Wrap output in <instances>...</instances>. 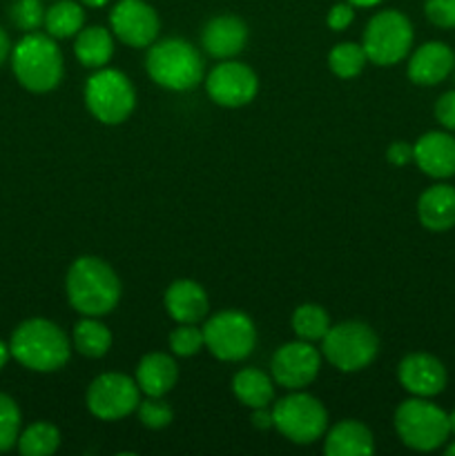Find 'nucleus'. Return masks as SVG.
<instances>
[{"instance_id": "f257e3e1", "label": "nucleus", "mask_w": 455, "mask_h": 456, "mask_svg": "<svg viewBox=\"0 0 455 456\" xmlns=\"http://www.w3.org/2000/svg\"><path fill=\"white\" fill-rule=\"evenodd\" d=\"M67 301L80 316H105L119 305L120 279L98 256H79L67 270Z\"/></svg>"}, {"instance_id": "f03ea898", "label": "nucleus", "mask_w": 455, "mask_h": 456, "mask_svg": "<svg viewBox=\"0 0 455 456\" xmlns=\"http://www.w3.org/2000/svg\"><path fill=\"white\" fill-rule=\"evenodd\" d=\"M12 69L18 83L31 94L54 92L65 76V58L56 38L29 31L12 47Z\"/></svg>"}, {"instance_id": "7ed1b4c3", "label": "nucleus", "mask_w": 455, "mask_h": 456, "mask_svg": "<svg viewBox=\"0 0 455 456\" xmlns=\"http://www.w3.org/2000/svg\"><path fill=\"white\" fill-rule=\"evenodd\" d=\"M9 350L22 368L49 374L65 368L71 356V343L54 321L27 319L13 330Z\"/></svg>"}, {"instance_id": "20e7f679", "label": "nucleus", "mask_w": 455, "mask_h": 456, "mask_svg": "<svg viewBox=\"0 0 455 456\" xmlns=\"http://www.w3.org/2000/svg\"><path fill=\"white\" fill-rule=\"evenodd\" d=\"M147 76L168 92H190L205 78L203 56L183 38L154 40L145 56Z\"/></svg>"}, {"instance_id": "39448f33", "label": "nucleus", "mask_w": 455, "mask_h": 456, "mask_svg": "<svg viewBox=\"0 0 455 456\" xmlns=\"http://www.w3.org/2000/svg\"><path fill=\"white\" fill-rule=\"evenodd\" d=\"M395 432L406 448L415 452H433L449 441V414L428 399L413 396L397 405Z\"/></svg>"}, {"instance_id": "423d86ee", "label": "nucleus", "mask_w": 455, "mask_h": 456, "mask_svg": "<svg viewBox=\"0 0 455 456\" xmlns=\"http://www.w3.org/2000/svg\"><path fill=\"white\" fill-rule=\"evenodd\" d=\"M379 354V337L368 323L361 321H343L330 325L321 338V356L339 372H361L368 368Z\"/></svg>"}, {"instance_id": "0eeeda50", "label": "nucleus", "mask_w": 455, "mask_h": 456, "mask_svg": "<svg viewBox=\"0 0 455 456\" xmlns=\"http://www.w3.org/2000/svg\"><path fill=\"white\" fill-rule=\"evenodd\" d=\"M272 423L290 444L310 445L324 439L328 430V412L317 396L290 390L288 396L272 403Z\"/></svg>"}, {"instance_id": "6e6552de", "label": "nucleus", "mask_w": 455, "mask_h": 456, "mask_svg": "<svg viewBox=\"0 0 455 456\" xmlns=\"http://www.w3.org/2000/svg\"><path fill=\"white\" fill-rule=\"evenodd\" d=\"M85 105L98 123L120 125L136 107V89L123 71L101 67L85 83Z\"/></svg>"}, {"instance_id": "1a4fd4ad", "label": "nucleus", "mask_w": 455, "mask_h": 456, "mask_svg": "<svg viewBox=\"0 0 455 456\" xmlns=\"http://www.w3.org/2000/svg\"><path fill=\"white\" fill-rule=\"evenodd\" d=\"M413 40L415 31L409 16L397 9H384L375 13L366 25L361 47L368 56V62L377 67H393L409 56Z\"/></svg>"}, {"instance_id": "9d476101", "label": "nucleus", "mask_w": 455, "mask_h": 456, "mask_svg": "<svg viewBox=\"0 0 455 456\" xmlns=\"http://www.w3.org/2000/svg\"><path fill=\"white\" fill-rule=\"evenodd\" d=\"M205 347L210 354L226 363H239L248 359L257 346L254 321L241 310H223L210 316L203 328Z\"/></svg>"}, {"instance_id": "9b49d317", "label": "nucleus", "mask_w": 455, "mask_h": 456, "mask_svg": "<svg viewBox=\"0 0 455 456\" xmlns=\"http://www.w3.org/2000/svg\"><path fill=\"white\" fill-rule=\"evenodd\" d=\"M141 390H138L136 379L120 372L98 374L87 387L85 403L92 417L101 421H120L136 412L141 403Z\"/></svg>"}, {"instance_id": "f8f14e48", "label": "nucleus", "mask_w": 455, "mask_h": 456, "mask_svg": "<svg viewBox=\"0 0 455 456\" xmlns=\"http://www.w3.org/2000/svg\"><path fill=\"white\" fill-rule=\"evenodd\" d=\"M205 92L219 107L239 110L250 105L259 92V78L252 67L239 61H221L205 76Z\"/></svg>"}, {"instance_id": "ddd939ff", "label": "nucleus", "mask_w": 455, "mask_h": 456, "mask_svg": "<svg viewBox=\"0 0 455 456\" xmlns=\"http://www.w3.org/2000/svg\"><path fill=\"white\" fill-rule=\"evenodd\" d=\"M321 370V350L312 343L290 341L277 347L270 361V372L277 386L285 390H303L317 379Z\"/></svg>"}, {"instance_id": "4468645a", "label": "nucleus", "mask_w": 455, "mask_h": 456, "mask_svg": "<svg viewBox=\"0 0 455 456\" xmlns=\"http://www.w3.org/2000/svg\"><path fill=\"white\" fill-rule=\"evenodd\" d=\"M110 29L128 47L145 49L159 38L161 20L145 0H119L110 12Z\"/></svg>"}, {"instance_id": "2eb2a0df", "label": "nucleus", "mask_w": 455, "mask_h": 456, "mask_svg": "<svg viewBox=\"0 0 455 456\" xmlns=\"http://www.w3.org/2000/svg\"><path fill=\"white\" fill-rule=\"evenodd\" d=\"M397 379L409 395L433 399L444 392L449 374L437 356L428 352H410L397 365Z\"/></svg>"}, {"instance_id": "dca6fc26", "label": "nucleus", "mask_w": 455, "mask_h": 456, "mask_svg": "<svg viewBox=\"0 0 455 456\" xmlns=\"http://www.w3.org/2000/svg\"><path fill=\"white\" fill-rule=\"evenodd\" d=\"M245 45H248V25L235 13L210 18L201 29V47L217 61H230L239 56Z\"/></svg>"}, {"instance_id": "f3484780", "label": "nucleus", "mask_w": 455, "mask_h": 456, "mask_svg": "<svg viewBox=\"0 0 455 456\" xmlns=\"http://www.w3.org/2000/svg\"><path fill=\"white\" fill-rule=\"evenodd\" d=\"M413 163L426 176L446 181L455 176V136L451 132H426L415 141Z\"/></svg>"}, {"instance_id": "a211bd4d", "label": "nucleus", "mask_w": 455, "mask_h": 456, "mask_svg": "<svg viewBox=\"0 0 455 456\" xmlns=\"http://www.w3.org/2000/svg\"><path fill=\"white\" fill-rule=\"evenodd\" d=\"M455 67L453 49L440 40L424 43L410 53L409 58V78L419 87H433L440 85L451 76Z\"/></svg>"}, {"instance_id": "6ab92c4d", "label": "nucleus", "mask_w": 455, "mask_h": 456, "mask_svg": "<svg viewBox=\"0 0 455 456\" xmlns=\"http://www.w3.org/2000/svg\"><path fill=\"white\" fill-rule=\"evenodd\" d=\"M163 305L170 319L177 323H199L208 316L210 298L203 285L192 279H178L165 289Z\"/></svg>"}, {"instance_id": "aec40b11", "label": "nucleus", "mask_w": 455, "mask_h": 456, "mask_svg": "<svg viewBox=\"0 0 455 456\" xmlns=\"http://www.w3.org/2000/svg\"><path fill=\"white\" fill-rule=\"evenodd\" d=\"M326 456H368L375 452V436L366 423L343 419L324 435Z\"/></svg>"}, {"instance_id": "412c9836", "label": "nucleus", "mask_w": 455, "mask_h": 456, "mask_svg": "<svg viewBox=\"0 0 455 456\" xmlns=\"http://www.w3.org/2000/svg\"><path fill=\"white\" fill-rule=\"evenodd\" d=\"M138 390L147 396H165L174 390L178 381V365L174 354L168 352H150L136 365Z\"/></svg>"}, {"instance_id": "4be33fe9", "label": "nucleus", "mask_w": 455, "mask_h": 456, "mask_svg": "<svg viewBox=\"0 0 455 456\" xmlns=\"http://www.w3.org/2000/svg\"><path fill=\"white\" fill-rule=\"evenodd\" d=\"M418 218L428 232H449L455 227V187L440 183L422 191Z\"/></svg>"}, {"instance_id": "5701e85b", "label": "nucleus", "mask_w": 455, "mask_h": 456, "mask_svg": "<svg viewBox=\"0 0 455 456\" xmlns=\"http://www.w3.org/2000/svg\"><path fill=\"white\" fill-rule=\"evenodd\" d=\"M74 56L87 69L107 67L114 56V34L101 25L83 27L74 36Z\"/></svg>"}, {"instance_id": "b1692460", "label": "nucleus", "mask_w": 455, "mask_h": 456, "mask_svg": "<svg viewBox=\"0 0 455 456\" xmlns=\"http://www.w3.org/2000/svg\"><path fill=\"white\" fill-rule=\"evenodd\" d=\"M232 392L248 410L270 408L275 403V379L257 368H244L232 379Z\"/></svg>"}, {"instance_id": "393cba45", "label": "nucleus", "mask_w": 455, "mask_h": 456, "mask_svg": "<svg viewBox=\"0 0 455 456\" xmlns=\"http://www.w3.org/2000/svg\"><path fill=\"white\" fill-rule=\"evenodd\" d=\"M71 346L80 356L87 359H103L112 347V332L101 316H83L74 325L71 332Z\"/></svg>"}, {"instance_id": "a878e982", "label": "nucleus", "mask_w": 455, "mask_h": 456, "mask_svg": "<svg viewBox=\"0 0 455 456\" xmlns=\"http://www.w3.org/2000/svg\"><path fill=\"white\" fill-rule=\"evenodd\" d=\"M85 27V9L79 0H54L45 13V31L56 40L74 38Z\"/></svg>"}, {"instance_id": "bb28decb", "label": "nucleus", "mask_w": 455, "mask_h": 456, "mask_svg": "<svg viewBox=\"0 0 455 456\" xmlns=\"http://www.w3.org/2000/svg\"><path fill=\"white\" fill-rule=\"evenodd\" d=\"M16 448L22 456H52L61 448V432L54 423L36 421L21 432Z\"/></svg>"}, {"instance_id": "cd10ccee", "label": "nucleus", "mask_w": 455, "mask_h": 456, "mask_svg": "<svg viewBox=\"0 0 455 456\" xmlns=\"http://www.w3.org/2000/svg\"><path fill=\"white\" fill-rule=\"evenodd\" d=\"M290 325H293V332L297 334V338L308 343H317L321 341V338L326 337V332L330 330V316L321 305L306 303V305H299L297 310L293 312Z\"/></svg>"}, {"instance_id": "c85d7f7f", "label": "nucleus", "mask_w": 455, "mask_h": 456, "mask_svg": "<svg viewBox=\"0 0 455 456\" xmlns=\"http://www.w3.org/2000/svg\"><path fill=\"white\" fill-rule=\"evenodd\" d=\"M366 65H368V56L364 47L357 43H339L328 53V69L337 78H357Z\"/></svg>"}, {"instance_id": "c756f323", "label": "nucleus", "mask_w": 455, "mask_h": 456, "mask_svg": "<svg viewBox=\"0 0 455 456\" xmlns=\"http://www.w3.org/2000/svg\"><path fill=\"white\" fill-rule=\"evenodd\" d=\"M22 432V414L16 401L0 392V452H9Z\"/></svg>"}, {"instance_id": "7c9ffc66", "label": "nucleus", "mask_w": 455, "mask_h": 456, "mask_svg": "<svg viewBox=\"0 0 455 456\" xmlns=\"http://www.w3.org/2000/svg\"><path fill=\"white\" fill-rule=\"evenodd\" d=\"M45 13H47V7L43 4V0H13L9 4V20L22 34L38 31L40 27H45Z\"/></svg>"}, {"instance_id": "2f4dec72", "label": "nucleus", "mask_w": 455, "mask_h": 456, "mask_svg": "<svg viewBox=\"0 0 455 456\" xmlns=\"http://www.w3.org/2000/svg\"><path fill=\"white\" fill-rule=\"evenodd\" d=\"M168 346L174 356H196L205 347L203 330L196 328V323H178V328L170 332Z\"/></svg>"}, {"instance_id": "473e14b6", "label": "nucleus", "mask_w": 455, "mask_h": 456, "mask_svg": "<svg viewBox=\"0 0 455 456\" xmlns=\"http://www.w3.org/2000/svg\"><path fill=\"white\" fill-rule=\"evenodd\" d=\"M138 421L147 430H165L172 423L174 410L163 396H147L136 408Z\"/></svg>"}, {"instance_id": "72a5a7b5", "label": "nucleus", "mask_w": 455, "mask_h": 456, "mask_svg": "<svg viewBox=\"0 0 455 456\" xmlns=\"http://www.w3.org/2000/svg\"><path fill=\"white\" fill-rule=\"evenodd\" d=\"M428 22L440 29H455V0H424Z\"/></svg>"}, {"instance_id": "f704fd0d", "label": "nucleus", "mask_w": 455, "mask_h": 456, "mask_svg": "<svg viewBox=\"0 0 455 456\" xmlns=\"http://www.w3.org/2000/svg\"><path fill=\"white\" fill-rule=\"evenodd\" d=\"M355 20V7L351 3H337L328 9V16H326V25L333 31H343L352 25Z\"/></svg>"}, {"instance_id": "c9c22d12", "label": "nucleus", "mask_w": 455, "mask_h": 456, "mask_svg": "<svg viewBox=\"0 0 455 456\" xmlns=\"http://www.w3.org/2000/svg\"><path fill=\"white\" fill-rule=\"evenodd\" d=\"M435 118L446 132H455V89L444 92L435 102Z\"/></svg>"}, {"instance_id": "e433bc0d", "label": "nucleus", "mask_w": 455, "mask_h": 456, "mask_svg": "<svg viewBox=\"0 0 455 456\" xmlns=\"http://www.w3.org/2000/svg\"><path fill=\"white\" fill-rule=\"evenodd\" d=\"M386 160L391 165H395V167H404V165L413 163V145L404 141L393 142L386 150Z\"/></svg>"}, {"instance_id": "4c0bfd02", "label": "nucleus", "mask_w": 455, "mask_h": 456, "mask_svg": "<svg viewBox=\"0 0 455 456\" xmlns=\"http://www.w3.org/2000/svg\"><path fill=\"white\" fill-rule=\"evenodd\" d=\"M252 426L257 430H270V428H275V423H272V405L270 408L252 410Z\"/></svg>"}, {"instance_id": "58836bf2", "label": "nucleus", "mask_w": 455, "mask_h": 456, "mask_svg": "<svg viewBox=\"0 0 455 456\" xmlns=\"http://www.w3.org/2000/svg\"><path fill=\"white\" fill-rule=\"evenodd\" d=\"M9 53H12V40H9L7 31L0 27V65H3L4 61L9 58Z\"/></svg>"}, {"instance_id": "ea45409f", "label": "nucleus", "mask_w": 455, "mask_h": 456, "mask_svg": "<svg viewBox=\"0 0 455 456\" xmlns=\"http://www.w3.org/2000/svg\"><path fill=\"white\" fill-rule=\"evenodd\" d=\"M9 359H12V350H9L7 343L0 341V370L9 363Z\"/></svg>"}, {"instance_id": "a19ab883", "label": "nucleus", "mask_w": 455, "mask_h": 456, "mask_svg": "<svg viewBox=\"0 0 455 456\" xmlns=\"http://www.w3.org/2000/svg\"><path fill=\"white\" fill-rule=\"evenodd\" d=\"M348 3H351L352 7H377L384 0H348Z\"/></svg>"}, {"instance_id": "79ce46f5", "label": "nucleus", "mask_w": 455, "mask_h": 456, "mask_svg": "<svg viewBox=\"0 0 455 456\" xmlns=\"http://www.w3.org/2000/svg\"><path fill=\"white\" fill-rule=\"evenodd\" d=\"M80 4H85V7H92V9H101V7H105L107 3H110V0H79Z\"/></svg>"}, {"instance_id": "37998d69", "label": "nucleus", "mask_w": 455, "mask_h": 456, "mask_svg": "<svg viewBox=\"0 0 455 456\" xmlns=\"http://www.w3.org/2000/svg\"><path fill=\"white\" fill-rule=\"evenodd\" d=\"M449 428H451V435H455V410L449 414Z\"/></svg>"}, {"instance_id": "c03bdc74", "label": "nucleus", "mask_w": 455, "mask_h": 456, "mask_svg": "<svg viewBox=\"0 0 455 456\" xmlns=\"http://www.w3.org/2000/svg\"><path fill=\"white\" fill-rule=\"evenodd\" d=\"M446 456H455V441L449 445V448H446Z\"/></svg>"}, {"instance_id": "a18cd8bd", "label": "nucleus", "mask_w": 455, "mask_h": 456, "mask_svg": "<svg viewBox=\"0 0 455 456\" xmlns=\"http://www.w3.org/2000/svg\"><path fill=\"white\" fill-rule=\"evenodd\" d=\"M453 71H455V67H453Z\"/></svg>"}]
</instances>
